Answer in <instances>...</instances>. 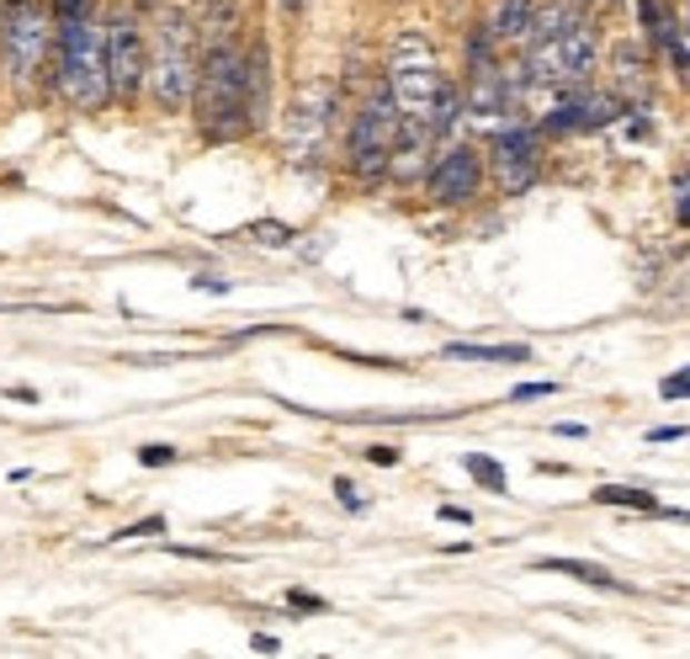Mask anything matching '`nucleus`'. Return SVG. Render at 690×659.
Instances as JSON below:
<instances>
[{
  "label": "nucleus",
  "instance_id": "nucleus-13",
  "mask_svg": "<svg viewBox=\"0 0 690 659\" xmlns=\"http://www.w3.org/2000/svg\"><path fill=\"white\" fill-rule=\"evenodd\" d=\"M447 357H457V362H526L531 351L526 346H447Z\"/></svg>",
  "mask_w": 690,
  "mask_h": 659
},
{
  "label": "nucleus",
  "instance_id": "nucleus-21",
  "mask_svg": "<svg viewBox=\"0 0 690 659\" xmlns=\"http://www.w3.org/2000/svg\"><path fill=\"white\" fill-rule=\"evenodd\" d=\"M548 393H558V383H521V389L510 393L516 405H526V399H548Z\"/></svg>",
  "mask_w": 690,
  "mask_h": 659
},
{
  "label": "nucleus",
  "instance_id": "nucleus-2",
  "mask_svg": "<svg viewBox=\"0 0 690 659\" xmlns=\"http://www.w3.org/2000/svg\"><path fill=\"white\" fill-rule=\"evenodd\" d=\"M59 97L80 107V112H96L101 101L112 97V74H107V32L80 17V22H64L59 32Z\"/></svg>",
  "mask_w": 690,
  "mask_h": 659
},
{
  "label": "nucleus",
  "instance_id": "nucleus-26",
  "mask_svg": "<svg viewBox=\"0 0 690 659\" xmlns=\"http://www.w3.org/2000/svg\"><path fill=\"white\" fill-rule=\"evenodd\" d=\"M277 6H282V11H303L309 0H277Z\"/></svg>",
  "mask_w": 690,
  "mask_h": 659
},
{
  "label": "nucleus",
  "instance_id": "nucleus-24",
  "mask_svg": "<svg viewBox=\"0 0 690 659\" xmlns=\"http://www.w3.org/2000/svg\"><path fill=\"white\" fill-rule=\"evenodd\" d=\"M367 458H372V463H382V468H388V463H399V452H393V447H372Z\"/></svg>",
  "mask_w": 690,
  "mask_h": 659
},
{
  "label": "nucleus",
  "instance_id": "nucleus-22",
  "mask_svg": "<svg viewBox=\"0 0 690 659\" xmlns=\"http://www.w3.org/2000/svg\"><path fill=\"white\" fill-rule=\"evenodd\" d=\"M648 441H686V426H659V431H648Z\"/></svg>",
  "mask_w": 690,
  "mask_h": 659
},
{
  "label": "nucleus",
  "instance_id": "nucleus-4",
  "mask_svg": "<svg viewBox=\"0 0 690 659\" xmlns=\"http://www.w3.org/2000/svg\"><path fill=\"white\" fill-rule=\"evenodd\" d=\"M197 32L181 11H166L160 17V32H154V53H149V80H154V101L166 112H181L191 107V91H197Z\"/></svg>",
  "mask_w": 690,
  "mask_h": 659
},
{
  "label": "nucleus",
  "instance_id": "nucleus-1",
  "mask_svg": "<svg viewBox=\"0 0 690 659\" xmlns=\"http://www.w3.org/2000/svg\"><path fill=\"white\" fill-rule=\"evenodd\" d=\"M191 97H197V118H202L208 139L244 133V122H250V64L223 32H213V43L197 64V91Z\"/></svg>",
  "mask_w": 690,
  "mask_h": 659
},
{
  "label": "nucleus",
  "instance_id": "nucleus-20",
  "mask_svg": "<svg viewBox=\"0 0 690 659\" xmlns=\"http://www.w3.org/2000/svg\"><path fill=\"white\" fill-rule=\"evenodd\" d=\"M53 11H59V22H80V17H91V0H53Z\"/></svg>",
  "mask_w": 690,
  "mask_h": 659
},
{
  "label": "nucleus",
  "instance_id": "nucleus-12",
  "mask_svg": "<svg viewBox=\"0 0 690 659\" xmlns=\"http://www.w3.org/2000/svg\"><path fill=\"white\" fill-rule=\"evenodd\" d=\"M531 22H537V0H500L494 38L500 43H521V38H531Z\"/></svg>",
  "mask_w": 690,
  "mask_h": 659
},
{
  "label": "nucleus",
  "instance_id": "nucleus-14",
  "mask_svg": "<svg viewBox=\"0 0 690 659\" xmlns=\"http://www.w3.org/2000/svg\"><path fill=\"white\" fill-rule=\"evenodd\" d=\"M537 569H552V575H573V580H584V586H621V580H611L600 563H584V559H542Z\"/></svg>",
  "mask_w": 690,
  "mask_h": 659
},
{
  "label": "nucleus",
  "instance_id": "nucleus-23",
  "mask_svg": "<svg viewBox=\"0 0 690 659\" xmlns=\"http://www.w3.org/2000/svg\"><path fill=\"white\" fill-rule=\"evenodd\" d=\"M334 495H340V500H346L351 511H357V506H361V500H357V489H351V479H334Z\"/></svg>",
  "mask_w": 690,
  "mask_h": 659
},
{
  "label": "nucleus",
  "instance_id": "nucleus-17",
  "mask_svg": "<svg viewBox=\"0 0 690 659\" xmlns=\"http://www.w3.org/2000/svg\"><path fill=\"white\" fill-rule=\"evenodd\" d=\"M659 393H664V399H690V367H680V372H669L664 383H659Z\"/></svg>",
  "mask_w": 690,
  "mask_h": 659
},
{
  "label": "nucleus",
  "instance_id": "nucleus-10",
  "mask_svg": "<svg viewBox=\"0 0 690 659\" xmlns=\"http://www.w3.org/2000/svg\"><path fill=\"white\" fill-rule=\"evenodd\" d=\"M478 187H483V160H478V149H468V144L447 149V154L436 160V171H430V197L447 202V208L473 202Z\"/></svg>",
  "mask_w": 690,
  "mask_h": 659
},
{
  "label": "nucleus",
  "instance_id": "nucleus-19",
  "mask_svg": "<svg viewBox=\"0 0 690 659\" xmlns=\"http://www.w3.org/2000/svg\"><path fill=\"white\" fill-rule=\"evenodd\" d=\"M250 234H256L261 244H287V240H292V229H287V223H256Z\"/></svg>",
  "mask_w": 690,
  "mask_h": 659
},
{
  "label": "nucleus",
  "instance_id": "nucleus-11",
  "mask_svg": "<svg viewBox=\"0 0 690 659\" xmlns=\"http://www.w3.org/2000/svg\"><path fill=\"white\" fill-rule=\"evenodd\" d=\"M494 176H500V187L510 197L537 181V139H531V128H504L494 139Z\"/></svg>",
  "mask_w": 690,
  "mask_h": 659
},
{
  "label": "nucleus",
  "instance_id": "nucleus-8",
  "mask_svg": "<svg viewBox=\"0 0 690 659\" xmlns=\"http://www.w3.org/2000/svg\"><path fill=\"white\" fill-rule=\"evenodd\" d=\"M107 74H112V97H139L143 74H149V49H143V32L133 17L107 22Z\"/></svg>",
  "mask_w": 690,
  "mask_h": 659
},
{
  "label": "nucleus",
  "instance_id": "nucleus-18",
  "mask_svg": "<svg viewBox=\"0 0 690 659\" xmlns=\"http://www.w3.org/2000/svg\"><path fill=\"white\" fill-rule=\"evenodd\" d=\"M139 463H143V468H166V463H176V447H160V441H154V447H139Z\"/></svg>",
  "mask_w": 690,
  "mask_h": 659
},
{
  "label": "nucleus",
  "instance_id": "nucleus-6",
  "mask_svg": "<svg viewBox=\"0 0 690 659\" xmlns=\"http://www.w3.org/2000/svg\"><path fill=\"white\" fill-rule=\"evenodd\" d=\"M48 53V17L38 0H17L0 11V59L17 86H32Z\"/></svg>",
  "mask_w": 690,
  "mask_h": 659
},
{
  "label": "nucleus",
  "instance_id": "nucleus-25",
  "mask_svg": "<svg viewBox=\"0 0 690 659\" xmlns=\"http://www.w3.org/2000/svg\"><path fill=\"white\" fill-rule=\"evenodd\" d=\"M680 223H690V181H680Z\"/></svg>",
  "mask_w": 690,
  "mask_h": 659
},
{
  "label": "nucleus",
  "instance_id": "nucleus-15",
  "mask_svg": "<svg viewBox=\"0 0 690 659\" xmlns=\"http://www.w3.org/2000/svg\"><path fill=\"white\" fill-rule=\"evenodd\" d=\"M600 506H632V511H659V500L648 489H627V485H600L596 489Z\"/></svg>",
  "mask_w": 690,
  "mask_h": 659
},
{
  "label": "nucleus",
  "instance_id": "nucleus-7",
  "mask_svg": "<svg viewBox=\"0 0 690 659\" xmlns=\"http://www.w3.org/2000/svg\"><path fill=\"white\" fill-rule=\"evenodd\" d=\"M399 128H404V118H399L393 97L378 91V97L357 112V122H351V144H346L351 149V171L357 176H382L388 171L393 154H399Z\"/></svg>",
  "mask_w": 690,
  "mask_h": 659
},
{
  "label": "nucleus",
  "instance_id": "nucleus-5",
  "mask_svg": "<svg viewBox=\"0 0 690 659\" xmlns=\"http://www.w3.org/2000/svg\"><path fill=\"white\" fill-rule=\"evenodd\" d=\"M596 70V38L590 27L563 17L548 32H531V53H526V74L537 86H573Z\"/></svg>",
  "mask_w": 690,
  "mask_h": 659
},
{
  "label": "nucleus",
  "instance_id": "nucleus-3",
  "mask_svg": "<svg viewBox=\"0 0 690 659\" xmlns=\"http://www.w3.org/2000/svg\"><path fill=\"white\" fill-rule=\"evenodd\" d=\"M441 91H447V80H441V59L430 49V38L426 32H404L388 53V97L399 107V118L430 128Z\"/></svg>",
  "mask_w": 690,
  "mask_h": 659
},
{
  "label": "nucleus",
  "instance_id": "nucleus-16",
  "mask_svg": "<svg viewBox=\"0 0 690 659\" xmlns=\"http://www.w3.org/2000/svg\"><path fill=\"white\" fill-rule=\"evenodd\" d=\"M462 463H468V473H473L478 485H489L494 495H504V489H510V485H504V468L494 463V458H483V452H468Z\"/></svg>",
  "mask_w": 690,
  "mask_h": 659
},
{
  "label": "nucleus",
  "instance_id": "nucleus-9",
  "mask_svg": "<svg viewBox=\"0 0 690 659\" xmlns=\"http://www.w3.org/2000/svg\"><path fill=\"white\" fill-rule=\"evenodd\" d=\"M330 107H334V91L324 86V80H309V86L292 97V112H287V144L298 149V154H309L313 144H324Z\"/></svg>",
  "mask_w": 690,
  "mask_h": 659
}]
</instances>
